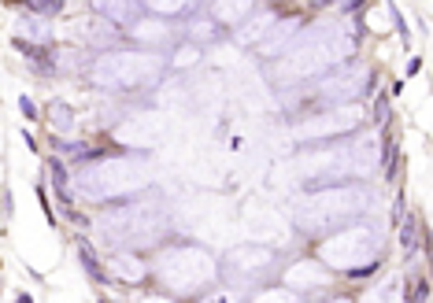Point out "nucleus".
<instances>
[{
	"label": "nucleus",
	"mask_w": 433,
	"mask_h": 303,
	"mask_svg": "<svg viewBox=\"0 0 433 303\" xmlns=\"http://www.w3.org/2000/svg\"><path fill=\"white\" fill-rule=\"evenodd\" d=\"M371 207H374V196L367 189V181L315 185V189H300L297 196H289V222L300 237L322 241V237L367 218Z\"/></svg>",
	"instance_id": "obj_3"
},
{
	"label": "nucleus",
	"mask_w": 433,
	"mask_h": 303,
	"mask_svg": "<svg viewBox=\"0 0 433 303\" xmlns=\"http://www.w3.org/2000/svg\"><path fill=\"white\" fill-rule=\"evenodd\" d=\"M363 303H404V281H400V274L378 281L374 289L363 296Z\"/></svg>",
	"instance_id": "obj_22"
},
{
	"label": "nucleus",
	"mask_w": 433,
	"mask_h": 303,
	"mask_svg": "<svg viewBox=\"0 0 433 303\" xmlns=\"http://www.w3.org/2000/svg\"><path fill=\"white\" fill-rule=\"evenodd\" d=\"M363 4H367V0H341V15H356Z\"/></svg>",
	"instance_id": "obj_33"
},
{
	"label": "nucleus",
	"mask_w": 433,
	"mask_h": 303,
	"mask_svg": "<svg viewBox=\"0 0 433 303\" xmlns=\"http://www.w3.org/2000/svg\"><path fill=\"white\" fill-rule=\"evenodd\" d=\"M15 38H19L23 44H41V49H49L52 44V26H49V19H41V15L23 12L19 19H15Z\"/></svg>",
	"instance_id": "obj_19"
},
{
	"label": "nucleus",
	"mask_w": 433,
	"mask_h": 303,
	"mask_svg": "<svg viewBox=\"0 0 433 303\" xmlns=\"http://www.w3.org/2000/svg\"><path fill=\"white\" fill-rule=\"evenodd\" d=\"M19 111H23V118H38V104L30 96H19Z\"/></svg>",
	"instance_id": "obj_32"
},
{
	"label": "nucleus",
	"mask_w": 433,
	"mask_h": 303,
	"mask_svg": "<svg viewBox=\"0 0 433 303\" xmlns=\"http://www.w3.org/2000/svg\"><path fill=\"white\" fill-rule=\"evenodd\" d=\"M334 4H341V0H315V8H334Z\"/></svg>",
	"instance_id": "obj_37"
},
{
	"label": "nucleus",
	"mask_w": 433,
	"mask_h": 303,
	"mask_svg": "<svg viewBox=\"0 0 433 303\" xmlns=\"http://www.w3.org/2000/svg\"><path fill=\"white\" fill-rule=\"evenodd\" d=\"M45 167H49V185H52V192L60 196V204L71 207L78 200V189H75V178L67 174V163H63V159H49Z\"/></svg>",
	"instance_id": "obj_20"
},
{
	"label": "nucleus",
	"mask_w": 433,
	"mask_h": 303,
	"mask_svg": "<svg viewBox=\"0 0 433 303\" xmlns=\"http://www.w3.org/2000/svg\"><path fill=\"white\" fill-rule=\"evenodd\" d=\"M126 34H130L141 49L167 52V49H178L182 44V38H186V23L163 19V15H145V19H137Z\"/></svg>",
	"instance_id": "obj_11"
},
{
	"label": "nucleus",
	"mask_w": 433,
	"mask_h": 303,
	"mask_svg": "<svg viewBox=\"0 0 433 303\" xmlns=\"http://www.w3.org/2000/svg\"><path fill=\"white\" fill-rule=\"evenodd\" d=\"M315 255L330 266L334 274H371L385 259V226L378 218H359V222L337 229V233L322 237Z\"/></svg>",
	"instance_id": "obj_7"
},
{
	"label": "nucleus",
	"mask_w": 433,
	"mask_h": 303,
	"mask_svg": "<svg viewBox=\"0 0 433 303\" xmlns=\"http://www.w3.org/2000/svg\"><path fill=\"white\" fill-rule=\"evenodd\" d=\"M389 115H393V107H389V96H385V93H378V96H374V111H371L374 126H382V130H385V126H389Z\"/></svg>",
	"instance_id": "obj_30"
},
{
	"label": "nucleus",
	"mask_w": 433,
	"mask_h": 303,
	"mask_svg": "<svg viewBox=\"0 0 433 303\" xmlns=\"http://www.w3.org/2000/svg\"><path fill=\"white\" fill-rule=\"evenodd\" d=\"M359 34H363V26H359V19H352V15L311 23L308 30L300 34V41L293 44L289 56L274 63V85H278L282 93L304 89V85H315L319 78H326L330 70L352 63L356 49H359Z\"/></svg>",
	"instance_id": "obj_1"
},
{
	"label": "nucleus",
	"mask_w": 433,
	"mask_h": 303,
	"mask_svg": "<svg viewBox=\"0 0 433 303\" xmlns=\"http://www.w3.org/2000/svg\"><path fill=\"white\" fill-rule=\"evenodd\" d=\"M26 12L41 15V19H56L63 12V0H26Z\"/></svg>",
	"instance_id": "obj_28"
},
{
	"label": "nucleus",
	"mask_w": 433,
	"mask_h": 303,
	"mask_svg": "<svg viewBox=\"0 0 433 303\" xmlns=\"http://www.w3.org/2000/svg\"><path fill=\"white\" fill-rule=\"evenodd\" d=\"M419 70H422V60H419V56H411V60H408V78H411V75H419Z\"/></svg>",
	"instance_id": "obj_35"
},
{
	"label": "nucleus",
	"mask_w": 433,
	"mask_h": 303,
	"mask_svg": "<svg viewBox=\"0 0 433 303\" xmlns=\"http://www.w3.org/2000/svg\"><path fill=\"white\" fill-rule=\"evenodd\" d=\"M141 303H182V300H174V296H167V292H152V296H145Z\"/></svg>",
	"instance_id": "obj_34"
},
{
	"label": "nucleus",
	"mask_w": 433,
	"mask_h": 303,
	"mask_svg": "<svg viewBox=\"0 0 433 303\" xmlns=\"http://www.w3.org/2000/svg\"><path fill=\"white\" fill-rule=\"evenodd\" d=\"M78 263H82V270L89 274V281H93V285H108V281H112L108 266L100 263V255H97V252H93V248H89L86 241H78Z\"/></svg>",
	"instance_id": "obj_23"
},
{
	"label": "nucleus",
	"mask_w": 433,
	"mask_h": 303,
	"mask_svg": "<svg viewBox=\"0 0 433 303\" xmlns=\"http://www.w3.org/2000/svg\"><path fill=\"white\" fill-rule=\"evenodd\" d=\"M248 303H304V296H297L293 289H285V285H267V289H260L256 296H248Z\"/></svg>",
	"instance_id": "obj_26"
},
{
	"label": "nucleus",
	"mask_w": 433,
	"mask_h": 303,
	"mask_svg": "<svg viewBox=\"0 0 433 303\" xmlns=\"http://www.w3.org/2000/svg\"><path fill=\"white\" fill-rule=\"evenodd\" d=\"M319 303H356V300H348V296H326V300H319Z\"/></svg>",
	"instance_id": "obj_36"
},
{
	"label": "nucleus",
	"mask_w": 433,
	"mask_h": 303,
	"mask_svg": "<svg viewBox=\"0 0 433 303\" xmlns=\"http://www.w3.org/2000/svg\"><path fill=\"white\" fill-rule=\"evenodd\" d=\"M104 263H108V274H112L115 285H141L152 274V266L137 252H112V255H104Z\"/></svg>",
	"instance_id": "obj_15"
},
{
	"label": "nucleus",
	"mask_w": 433,
	"mask_h": 303,
	"mask_svg": "<svg viewBox=\"0 0 433 303\" xmlns=\"http://www.w3.org/2000/svg\"><path fill=\"white\" fill-rule=\"evenodd\" d=\"M219 263H223V281L248 292V296H256L260 289L274 285V278H282V270H285L278 248L263 244V241H245V244L226 248V255Z\"/></svg>",
	"instance_id": "obj_8"
},
{
	"label": "nucleus",
	"mask_w": 433,
	"mask_h": 303,
	"mask_svg": "<svg viewBox=\"0 0 433 303\" xmlns=\"http://www.w3.org/2000/svg\"><path fill=\"white\" fill-rule=\"evenodd\" d=\"M385 15H389V23H393V30L404 38V44L411 49V30H408V23H404V15H400V8L393 4V0H385Z\"/></svg>",
	"instance_id": "obj_29"
},
{
	"label": "nucleus",
	"mask_w": 433,
	"mask_h": 303,
	"mask_svg": "<svg viewBox=\"0 0 433 303\" xmlns=\"http://www.w3.org/2000/svg\"><path fill=\"white\" fill-rule=\"evenodd\" d=\"M126 30H119L115 23L100 19V15H93V19H78L75 23V38L82 49H89L93 56H100V52H112L119 41H123Z\"/></svg>",
	"instance_id": "obj_13"
},
{
	"label": "nucleus",
	"mask_w": 433,
	"mask_h": 303,
	"mask_svg": "<svg viewBox=\"0 0 433 303\" xmlns=\"http://www.w3.org/2000/svg\"><path fill=\"white\" fill-rule=\"evenodd\" d=\"M97 233L112 252H156L174 241V215L163 192H141L134 200L104 204L97 215Z\"/></svg>",
	"instance_id": "obj_2"
},
{
	"label": "nucleus",
	"mask_w": 433,
	"mask_h": 303,
	"mask_svg": "<svg viewBox=\"0 0 433 303\" xmlns=\"http://www.w3.org/2000/svg\"><path fill=\"white\" fill-rule=\"evenodd\" d=\"M49 126H52V133H75V126H78V115H75V107L71 104H63V100H52L49 104Z\"/></svg>",
	"instance_id": "obj_24"
},
{
	"label": "nucleus",
	"mask_w": 433,
	"mask_h": 303,
	"mask_svg": "<svg viewBox=\"0 0 433 303\" xmlns=\"http://www.w3.org/2000/svg\"><path fill=\"white\" fill-rule=\"evenodd\" d=\"M304 30H308L304 15H282V19L263 34V41L256 44L252 52H256V56H260L263 63H278V60H285V56L293 52V44L300 41Z\"/></svg>",
	"instance_id": "obj_12"
},
{
	"label": "nucleus",
	"mask_w": 433,
	"mask_h": 303,
	"mask_svg": "<svg viewBox=\"0 0 433 303\" xmlns=\"http://www.w3.org/2000/svg\"><path fill=\"white\" fill-rule=\"evenodd\" d=\"M19 303H34V300H30V296H26V292H23V296H19Z\"/></svg>",
	"instance_id": "obj_38"
},
{
	"label": "nucleus",
	"mask_w": 433,
	"mask_h": 303,
	"mask_svg": "<svg viewBox=\"0 0 433 303\" xmlns=\"http://www.w3.org/2000/svg\"><path fill=\"white\" fill-rule=\"evenodd\" d=\"M278 19H282V15H274L271 8H263V12H256L252 19H245L241 26H237V30H234V41L241 44V49H256V44L263 41V34L271 30V26L278 23Z\"/></svg>",
	"instance_id": "obj_18"
},
{
	"label": "nucleus",
	"mask_w": 433,
	"mask_h": 303,
	"mask_svg": "<svg viewBox=\"0 0 433 303\" xmlns=\"http://www.w3.org/2000/svg\"><path fill=\"white\" fill-rule=\"evenodd\" d=\"M385 23H389V19H382V8H371V12H367V26H371V30H385Z\"/></svg>",
	"instance_id": "obj_31"
},
{
	"label": "nucleus",
	"mask_w": 433,
	"mask_h": 303,
	"mask_svg": "<svg viewBox=\"0 0 433 303\" xmlns=\"http://www.w3.org/2000/svg\"><path fill=\"white\" fill-rule=\"evenodd\" d=\"M285 289H293L297 296H319L322 289H330L334 285V270H330L326 263L319 259V255H300V259L285 263L282 278H278Z\"/></svg>",
	"instance_id": "obj_10"
},
{
	"label": "nucleus",
	"mask_w": 433,
	"mask_h": 303,
	"mask_svg": "<svg viewBox=\"0 0 433 303\" xmlns=\"http://www.w3.org/2000/svg\"><path fill=\"white\" fill-rule=\"evenodd\" d=\"M419 218L415 215H404V222H400V248H404V255L408 259H415L419 255Z\"/></svg>",
	"instance_id": "obj_27"
},
{
	"label": "nucleus",
	"mask_w": 433,
	"mask_h": 303,
	"mask_svg": "<svg viewBox=\"0 0 433 303\" xmlns=\"http://www.w3.org/2000/svg\"><path fill=\"white\" fill-rule=\"evenodd\" d=\"M256 12H260V0H211L208 4V15L219 26H226L230 34H234L245 19H252Z\"/></svg>",
	"instance_id": "obj_16"
},
{
	"label": "nucleus",
	"mask_w": 433,
	"mask_h": 303,
	"mask_svg": "<svg viewBox=\"0 0 433 303\" xmlns=\"http://www.w3.org/2000/svg\"><path fill=\"white\" fill-rule=\"evenodd\" d=\"M193 303H248V292L234 289V285H226V281H219L215 289H208L204 296H197Z\"/></svg>",
	"instance_id": "obj_25"
},
{
	"label": "nucleus",
	"mask_w": 433,
	"mask_h": 303,
	"mask_svg": "<svg viewBox=\"0 0 433 303\" xmlns=\"http://www.w3.org/2000/svg\"><path fill=\"white\" fill-rule=\"evenodd\" d=\"M226 26H219L211 15H204V12H197L193 19H186V41H193V44H200V49H211V44H219L226 38Z\"/></svg>",
	"instance_id": "obj_17"
},
{
	"label": "nucleus",
	"mask_w": 433,
	"mask_h": 303,
	"mask_svg": "<svg viewBox=\"0 0 433 303\" xmlns=\"http://www.w3.org/2000/svg\"><path fill=\"white\" fill-rule=\"evenodd\" d=\"M359 126H363V111L356 104H334V107H322V111L293 122V137H297L300 148H308V144L345 141V137L359 133Z\"/></svg>",
	"instance_id": "obj_9"
},
{
	"label": "nucleus",
	"mask_w": 433,
	"mask_h": 303,
	"mask_svg": "<svg viewBox=\"0 0 433 303\" xmlns=\"http://www.w3.org/2000/svg\"><path fill=\"white\" fill-rule=\"evenodd\" d=\"M149 15H163V19H174V23H186L197 15L200 0H145Z\"/></svg>",
	"instance_id": "obj_21"
},
{
	"label": "nucleus",
	"mask_w": 433,
	"mask_h": 303,
	"mask_svg": "<svg viewBox=\"0 0 433 303\" xmlns=\"http://www.w3.org/2000/svg\"><path fill=\"white\" fill-rule=\"evenodd\" d=\"M152 178L156 170L141 152H115L108 159L78 167L75 189L78 200H89V204H119V200H134L149 192Z\"/></svg>",
	"instance_id": "obj_5"
},
{
	"label": "nucleus",
	"mask_w": 433,
	"mask_h": 303,
	"mask_svg": "<svg viewBox=\"0 0 433 303\" xmlns=\"http://www.w3.org/2000/svg\"><path fill=\"white\" fill-rule=\"evenodd\" d=\"M149 266L160 292H167L174 300H197L223 281L219 255L200 241H189V237H174L163 248H156Z\"/></svg>",
	"instance_id": "obj_4"
},
{
	"label": "nucleus",
	"mask_w": 433,
	"mask_h": 303,
	"mask_svg": "<svg viewBox=\"0 0 433 303\" xmlns=\"http://www.w3.org/2000/svg\"><path fill=\"white\" fill-rule=\"evenodd\" d=\"M171 70V56L152 49H112L100 52L89 63V81L104 93H149L163 81V75Z\"/></svg>",
	"instance_id": "obj_6"
},
{
	"label": "nucleus",
	"mask_w": 433,
	"mask_h": 303,
	"mask_svg": "<svg viewBox=\"0 0 433 303\" xmlns=\"http://www.w3.org/2000/svg\"><path fill=\"white\" fill-rule=\"evenodd\" d=\"M89 8H93V15L100 19L115 23L119 30H130L137 19H145V0H89Z\"/></svg>",
	"instance_id": "obj_14"
}]
</instances>
